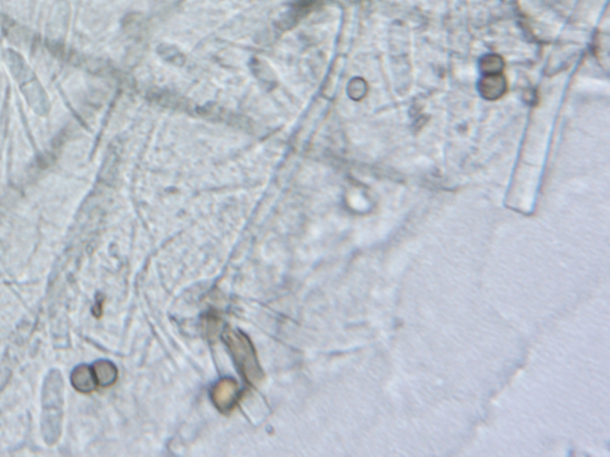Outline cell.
I'll use <instances>...</instances> for the list:
<instances>
[{
    "label": "cell",
    "instance_id": "1",
    "mask_svg": "<svg viewBox=\"0 0 610 457\" xmlns=\"http://www.w3.org/2000/svg\"><path fill=\"white\" fill-rule=\"evenodd\" d=\"M6 66L12 74L13 79L20 85V90L33 111L38 116H47L51 109V102L34 70L28 66L23 56L8 49L4 54Z\"/></svg>",
    "mask_w": 610,
    "mask_h": 457
},
{
    "label": "cell",
    "instance_id": "2",
    "mask_svg": "<svg viewBox=\"0 0 610 457\" xmlns=\"http://www.w3.org/2000/svg\"><path fill=\"white\" fill-rule=\"evenodd\" d=\"M236 385L232 380H223L219 382L214 391L215 403L219 409H229L235 400Z\"/></svg>",
    "mask_w": 610,
    "mask_h": 457
}]
</instances>
